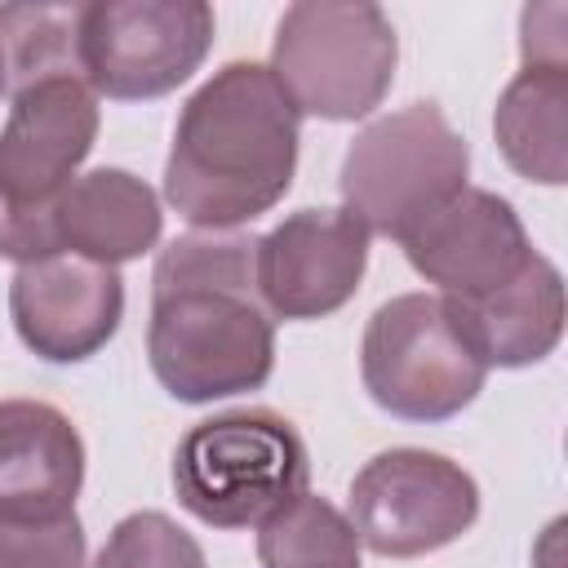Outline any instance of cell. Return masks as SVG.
Masks as SVG:
<instances>
[{
  "mask_svg": "<svg viewBox=\"0 0 568 568\" xmlns=\"http://www.w3.org/2000/svg\"><path fill=\"white\" fill-rule=\"evenodd\" d=\"M146 359L178 404H213L271 382L275 320L257 297V235L191 231L160 248Z\"/></svg>",
  "mask_w": 568,
  "mask_h": 568,
  "instance_id": "1",
  "label": "cell"
},
{
  "mask_svg": "<svg viewBox=\"0 0 568 568\" xmlns=\"http://www.w3.org/2000/svg\"><path fill=\"white\" fill-rule=\"evenodd\" d=\"M302 115L262 62H226L182 106L164 160V200L195 231H235L271 213L297 173Z\"/></svg>",
  "mask_w": 568,
  "mask_h": 568,
  "instance_id": "2",
  "label": "cell"
},
{
  "mask_svg": "<svg viewBox=\"0 0 568 568\" xmlns=\"http://www.w3.org/2000/svg\"><path fill=\"white\" fill-rule=\"evenodd\" d=\"M98 142V93L84 75H44L9 93L0 129V257L27 266L58 248V204Z\"/></svg>",
  "mask_w": 568,
  "mask_h": 568,
  "instance_id": "3",
  "label": "cell"
},
{
  "mask_svg": "<svg viewBox=\"0 0 568 568\" xmlns=\"http://www.w3.org/2000/svg\"><path fill=\"white\" fill-rule=\"evenodd\" d=\"M311 457L275 408H235L195 422L173 448V493L209 528H248L306 493Z\"/></svg>",
  "mask_w": 568,
  "mask_h": 568,
  "instance_id": "4",
  "label": "cell"
},
{
  "mask_svg": "<svg viewBox=\"0 0 568 568\" xmlns=\"http://www.w3.org/2000/svg\"><path fill=\"white\" fill-rule=\"evenodd\" d=\"M399 40L377 4L302 0L275 22L271 75L315 120H364L390 93Z\"/></svg>",
  "mask_w": 568,
  "mask_h": 568,
  "instance_id": "5",
  "label": "cell"
},
{
  "mask_svg": "<svg viewBox=\"0 0 568 568\" xmlns=\"http://www.w3.org/2000/svg\"><path fill=\"white\" fill-rule=\"evenodd\" d=\"M470 146L435 102L368 120L342 155V204L368 231L399 240L466 186Z\"/></svg>",
  "mask_w": 568,
  "mask_h": 568,
  "instance_id": "6",
  "label": "cell"
},
{
  "mask_svg": "<svg viewBox=\"0 0 568 568\" xmlns=\"http://www.w3.org/2000/svg\"><path fill=\"white\" fill-rule=\"evenodd\" d=\"M359 377L382 413L430 426L470 408L488 368L457 337L439 293H399L364 324Z\"/></svg>",
  "mask_w": 568,
  "mask_h": 568,
  "instance_id": "7",
  "label": "cell"
},
{
  "mask_svg": "<svg viewBox=\"0 0 568 568\" xmlns=\"http://www.w3.org/2000/svg\"><path fill=\"white\" fill-rule=\"evenodd\" d=\"M213 27L204 0L80 4V71L98 98H164L200 71L213 49Z\"/></svg>",
  "mask_w": 568,
  "mask_h": 568,
  "instance_id": "8",
  "label": "cell"
},
{
  "mask_svg": "<svg viewBox=\"0 0 568 568\" xmlns=\"http://www.w3.org/2000/svg\"><path fill=\"white\" fill-rule=\"evenodd\" d=\"M346 519L382 559H417L453 546L479 519L475 475L430 448H386L351 479Z\"/></svg>",
  "mask_w": 568,
  "mask_h": 568,
  "instance_id": "9",
  "label": "cell"
},
{
  "mask_svg": "<svg viewBox=\"0 0 568 568\" xmlns=\"http://www.w3.org/2000/svg\"><path fill=\"white\" fill-rule=\"evenodd\" d=\"M368 271V231L346 209H297L257 240V297L271 320L342 311Z\"/></svg>",
  "mask_w": 568,
  "mask_h": 568,
  "instance_id": "10",
  "label": "cell"
},
{
  "mask_svg": "<svg viewBox=\"0 0 568 568\" xmlns=\"http://www.w3.org/2000/svg\"><path fill=\"white\" fill-rule=\"evenodd\" d=\"M408 266L444 297H479L510 284L532 262V240L515 204L488 186H462L399 235Z\"/></svg>",
  "mask_w": 568,
  "mask_h": 568,
  "instance_id": "11",
  "label": "cell"
},
{
  "mask_svg": "<svg viewBox=\"0 0 568 568\" xmlns=\"http://www.w3.org/2000/svg\"><path fill=\"white\" fill-rule=\"evenodd\" d=\"M524 67L501 89L493 111V138L501 160L541 186L568 182V58H564V4L519 13Z\"/></svg>",
  "mask_w": 568,
  "mask_h": 568,
  "instance_id": "12",
  "label": "cell"
},
{
  "mask_svg": "<svg viewBox=\"0 0 568 568\" xmlns=\"http://www.w3.org/2000/svg\"><path fill=\"white\" fill-rule=\"evenodd\" d=\"M9 315L31 355L44 364H80L98 355L124 320V280L115 266L53 253L18 266Z\"/></svg>",
  "mask_w": 568,
  "mask_h": 568,
  "instance_id": "13",
  "label": "cell"
},
{
  "mask_svg": "<svg viewBox=\"0 0 568 568\" xmlns=\"http://www.w3.org/2000/svg\"><path fill=\"white\" fill-rule=\"evenodd\" d=\"M84 439L44 399H0V519H53L75 510Z\"/></svg>",
  "mask_w": 568,
  "mask_h": 568,
  "instance_id": "14",
  "label": "cell"
},
{
  "mask_svg": "<svg viewBox=\"0 0 568 568\" xmlns=\"http://www.w3.org/2000/svg\"><path fill=\"white\" fill-rule=\"evenodd\" d=\"M444 311L484 368H528L564 337V275L550 257L532 253L510 284L479 297H444Z\"/></svg>",
  "mask_w": 568,
  "mask_h": 568,
  "instance_id": "15",
  "label": "cell"
},
{
  "mask_svg": "<svg viewBox=\"0 0 568 568\" xmlns=\"http://www.w3.org/2000/svg\"><path fill=\"white\" fill-rule=\"evenodd\" d=\"M160 195L129 169H89L58 204V248L98 266L138 262L160 244Z\"/></svg>",
  "mask_w": 568,
  "mask_h": 568,
  "instance_id": "16",
  "label": "cell"
},
{
  "mask_svg": "<svg viewBox=\"0 0 568 568\" xmlns=\"http://www.w3.org/2000/svg\"><path fill=\"white\" fill-rule=\"evenodd\" d=\"M262 568H359V537L351 519L315 493H297L257 524Z\"/></svg>",
  "mask_w": 568,
  "mask_h": 568,
  "instance_id": "17",
  "label": "cell"
},
{
  "mask_svg": "<svg viewBox=\"0 0 568 568\" xmlns=\"http://www.w3.org/2000/svg\"><path fill=\"white\" fill-rule=\"evenodd\" d=\"M4 89L80 71V4H0Z\"/></svg>",
  "mask_w": 568,
  "mask_h": 568,
  "instance_id": "18",
  "label": "cell"
},
{
  "mask_svg": "<svg viewBox=\"0 0 568 568\" xmlns=\"http://www.w3.org/2000/svg\"><path fill=\"white\" fill-rule=\"evenodd\" d=\"M93 568H209L200 541L164 510H133L98 550Z\"/></svg>",
  "mask_w": 568,
  "mask_h": 568,
  "instance_id": "19",
  "label": "cell"
},
{
  "mask_svg": "<svg viewBox=\"0 0 568 568\" xmlns=\"http://www.w3.org/2000/svg\"><path fill=\"white\" fill-rule=\"evenodd\" d=\"M89 541L75 510L53 519H0V568H84Z\"/></svg>",
  "mask_w": 568,
  "mask_h": 568,
  "instance_id": "20",
  "label": "cell"
},
{
  "mask_svg": "<svg viewBox=\"0 0 568 568\" xmlns=\"http://www.w3.org/2000/svg\"><path fill=\"white\" fill-rule=\"evenodd\" d=\"M0 93H4V67H0Z\"/></svg>",
  "mask_w": 568,
  "mask_h": 568,
  "instance_id": "21",
  "label": "cell"
}]
</instances>
